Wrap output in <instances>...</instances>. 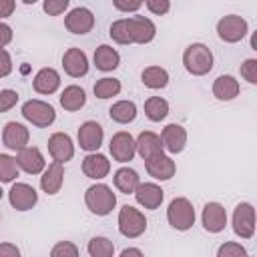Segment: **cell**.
Listing matches in <instances>:
<instances>
[{
    "label": "cell",
    "mask_w": 257,
    "mask_h": 257,
    "mask_svg": "<svg viewBox=\"0 0 257 257\" xmlns=\"http://www.w3.org/2000/svg\"><path fill=\"white\" fill-rule=\"evenodd\" d=\"M112 6L118 12H137L143 8V0H112Z\"/></svg>",
    "instance_id": "obj_42"
},
{
    "label": "cell",
    "mask_w": 257,
    "mask_h": 257,
    "mask_svg": "<svg viewBox=\"0 0 257 257\" xmlns=\"http://www.w3.org/2000/svg\"><path fill=\"white\" fill-rule=\"evenodd\" d=\"M161 141H163V149L169 151L171 155H179L185 151L187 147V128L179 122H171L161 131Z\"/></svg>",
    "instance_id": "obj_15"
},
{
    "label": "cell",
    "mask_w": 257,
    "mask_h": 257,
    "mask_svg": "<svg viewBox=\"0 0 257 257\" xmlns=\"http://www.w3.org/2000/svg\"><path fill=\"white\" fill-rule=\"evenodd\" d=\"M217 257H247V251L237 241H225L217 249Z\"/></svg>",
    "instance_id": "obj_36"
},
{
    "label": "cell",
    "mask_w": 257,
    "mask_h": 257,
    "mask_svg": "<svg viewBox=\"0 0 257 257\" xmlns=\"http://www.w3.org/2000/svg\"><path fill=\"white\" fill-rule=\"evenodd\" d=\"M76 141H78V147L82 151H86V153H98V149H100V145L104 141V131H102V126L96 120H84L78 126Z\"/></svg>",
    "instance_id": "obj_10"
},
{
    "label": "cell",
    "mask_w": 257,
    "mask_h": 257,
    "mask_svg": "<svg viewBox=\"0 0 257 257\" xmlns=\"http://www.w3.org/2000/svg\"><path fill=\"white\" fill-rule=\"evenodd\" d=\"M211 90H213V96H215L217 100L227 102V100H233V98L239 96L241 84H239V80H237L235 76H231V74H221V76H217V78L213 80Z\"/></svg>",
    "instance_id": "obj_25"
},
{
    "label": "cell",
    "mask_w": 257,
    "mask_h": 257,
    "mask_svg": "<svg viewBox=\"0 0 257 257\" xmlns=\"http://www.w3.org/2000/svg\"><path fill=\"white\" fill-rule=\"evenodd\" d=\"M145 114L153 122H161L169 114V102L163 96H149L145 100Z\"/></svg>",
    "instance_id": "obj_32"
},
{
    "label": "cell",
    "mask_w": 257,
    "mask_h": 257,
    "mask_svg": "<svg viewBox=\"0 0 257 257\" xmlns=\"http://www.w3.org/2000/svg\"><path fill=\"white\" fill-rule=\"evenodd\" d=\"M213 52L203 42H193L183 50V66L193 76H205L213 70Z\"/></svg>",
    "instance_id": "obj_1"
},
{
    "label": "cell",
    "mask_w": 257,
    "mask_h": 257,
    "mask_svg": "<svg viewBox=\"0 0 257 257\" xmlns=\"http://www.w3.org/2000/svg\"><path fill=\"white\" fill-rule=\"evenodd\" d=\"M50 257H80V253L72 241H58L50 249Z\"/></svg>",
    "instance_id": "obj_37"
},
{
    "label": "cell",
    "mask_w": 257,
    "mask_h": 257,
    "mask_svg": "<svg viewBox=\"0 0 257 257\" xmlns=\"http://www.w3.org/2000/svg\"><path fill=\"white\" fill-rule=\"evenodd\" d=\"M247 32H249V24L239 14H227L223 18H219V22H217V34L227 44L241 42L247 36Z\"/></svg>",
    "instance_id": "obj_6"
},
{
    "label": "cell",
    "mask_w": 257,
    "mask_h": 257,
    "mask_svg": "<svg viewBox=\"0 0 257 257\" xmlns=\"http://www.w3.org/2000/svg\"><path fill=\"white\" fill-rule=\"evenodd\" d=\"M14 64H12V56L6 48H0V78H6L12 72Z\"/></svg>",
    "instance_id": "obj_43"
},
{
    "label": "cell",
    "mask_w": 257,
    "mask_h": 257,
    "mask_svg": "<svg viewBox=\"0 0 257 257\" xmlns=\"http://www.w3.org/2000/svg\"><path fill=\"white\" fill-rule=\"evenodd\" d=\"M108 151H110V157L116 161V163H131L137 155V147H135V139L131 133L126 131H118L110 137V143H108Z\"/></svg>",
    "instance_id": "obj_8"
},
{
    "label": "cell",
    "mask_w": 257,
    "mask_h": 257,
    "mask_svg": "<svg viewBox=\"0 0 257 257\" xmlns=\"http://www.w3.org/2000/svg\"><path fill=\"white\" fill-rule=\"evenodd\" d=\"M20 169L16 165V157L0 153V183H14Z\"/></svg>",
    "instance_id": "obj_34"
},
{
    "label": "cell",
    "mask_w": 257,
    "mask_h": 257,
    "mask_svg": "<svg viewBox=\"0 0 257 257\" xmlns=\"http://www.w3.org/2000/svg\"><path fill=\"white\" fill-rule=\"evenodd\" d=\"M118 233L126 239H137L147 231V217L133 205H122L118 211Z\"/></svg>",
    "instance_id": "obj_4"
},
{
    "label": "cell",
    "mask_w": 257,
    "mask_h": 257,
    "mask_svg": "<svg viewBox=\"0 0 257 257\" xmlns=\"http://www.w3.org/2000/svg\"><path fill=\"white\" fill-rule=\"evenodd\" d=\"M241 76L249 84H257V58H245L241 62Z\"/></svg>",
    "instance_id": "obj_39"
},
{
    "label": "cell",
    "mask_w": 257,
    "mask_h": 257,
    "mask_svg": "<svg viewBox=\"0 0 257 257\" xmlns=\"http://www.w3.org/2000/svg\"><path fill=\"white\" fill-rule=\"evenodd\" d=\"M112 183H114V187H116L120 193L133 195V193L137 191V187L141 185V177H139V173H137L135 169H131V167H120V169L114 171Z\"/></svg>",
    "instance_id": "obj_28"
},
{
    "label": "cell",
    "mask_w": 257,
    "mask_h": 257,
    "mask_svg": "<svg viewBox=\"0 0 257 257\" xmlns=\"http://www.w3.org/2000/svg\"><path fill=\"white\" fill-rule=\"evenodd\" d=\"M68 0H44L42 2V10L48 14V16H60L68 10Z\"/></svg>",
    "instance_id": "obj_38"
},
{
    "label": "cell",
    "mask_w": 257,
    "mask_h": 257,
    "mask_svg": "<svg viewBox=\"0 0 257 257\" xmlns=\"http://www.w3.org/2000/svg\"><path fill=\"white\" fill-rule=\"evenodd\" d=\"M118 257H145V255H143V251L137 249V247H126V249L120 251Z\"/></svg>",
    "instance_id": "obj_47"
},
{
    "label": "cell",
    "mask_w": 257,
    "mask_h": 257,
    "mask_svg": "<svg viewBox=\"0 0 257 257\" xmlns=\"http://www.w3.org/2000/svg\"><path fill=\"white\" fill-rule=\"evenodd\" d=\"M62 68L70 78L86 76V72H88V56L84 54V50L72 46V48L64 50V54H62Z\"/></svg>",
    "instance_id": "obj_19"
},
{
    "label": "cell",
    "mask_w": 257,
    "mask_h": 257,
    "mask_svg": "<svg viewBox=\"0 0 257 257\" xmlns=\"http://www.w3.org/2000/svg\"><path fill=\"white\" fill-rule=\"evenodd\" d=\"M0 219H2V215H0Z\"/></svg>",
    "instance_id": "obj_50"
},
{
    "label": "cell",
    "mask_w": 257,
    "mask_h": 257,
    "mask_svg": "<svg viewBox=\"0 0 257 257\" xmlns=\"http://www.w3.org/2000/svg\"><path fill=\"white\" fill-rule=\"evenodd\" d=\"M12 38H14L12 28H10L6 22L0 20V48H6V46L12 42Z\"/></svg>",
    "instance_id": "obj_44"
},
{
    "label": "cell",
    "mask_w": 257,
    "mask_h": 257,
    "mask_svg": "<svg viewBox=\"0 0 257 257\" xmlns=\"http://www.w3.org/2000/svg\"><path fill=\"white\" fill-rule=\"evenodd\" d=\"M62 185H64V165L52 161L40 173V189L46 195H56V193H60Z\"/></svg>",
    "instance_id": "obj_22"
},
{
    "label": "cell",
    "mask_w": 257,
    "mask_h": 257,
    "mask_svg": "<svg viewBox=\"0 0 257 257\" xmlns=\"http://www.w3.org/2000/svg\"><path fill=\"white\" fill-rule=\"evenodd\" d=\"M20 112H22V116H24L30 124H34V126H38V128H48V126L56 120L54 106H52L50 102H46V100H40V98H30V100H26V102L22 104Z\"/></svg>",
    "instance_id": "obj_5"
},
{
    "label": "cell",
    "mask_w": 257,
    "mask_h": 257,
    "mask_svg": "<svg viewBox=\"0 0 257 257\" xmlns=\"http://www.w3.org/2000/svg\"><path fill=\"white\" fill-rule=\"evenodd\" d=\"M145 169H147L149 177H153L155 181H169L177 173V165H175L173 157L167 155V153H161V155H155V157L147 159Z\"/></svg>",
    "instance_id": "obj_14"
},
{
    "label": "cell",
    "mask_w": 257,
    "mask_h": 257,
    "mask_svg": "<svg viewBox=\"0 0 257 257\" xmlns=\"http://www.w3.org/2000/svg\"><path fill=\"white\" fill-rule=\"evenodd\" d=\"M14 10H16V2L14 0H0V20L12 16Z\"/></svg>",
    "instance_id": "obj_46"
},
{
    "label": "cell",
    "mask_w": 257,
    "mask_h": 257,
    "mask_svg": "<svg viewBox=\"0 0 257 257\" xmlns=\"http://www.w3.org/2000/svg\"><path fill=\"white\" fill-rule=\"evenodd\" d=\"M2 197H4V191H2V187H0V199H2Z\"/></svg>",
    "instance_id": "obj_48"
},
{
    "label": "cell",
    "mask_w": 257,
    "mask_h": 257,
    "mask_svg": "<svg viewBox=\"0 0 257 257\" xmlns=\"http://www.w3.org/2000/svg\"><path fill=\"white\" fill-rule=\"evenodd\" d=\"M108 116L118 124H128L137 118V104L133 100H116L108 108Z\"/></svg>",
    "instance_id": "obj_30"
},
{
    "label": "cell",
    "mask_w": 257,
    "mask_h": 257,
    "mask_svg": "<svg viewBox=\"0 0 257 257\" xmlns=\"http://www.w3.org/2000/svg\"><path fill=\"white\" fill-rule=\"evenodd\" d=\"M0 257H20V249L14 243H0Z\"/></svg>",
    "instance_id": "obj_45"
},
{
    "label": "cell",
    "mask_w": 257,
    "mask_h": 257,
    "mask_svg": "<svg viewBox=\"0 0 257 257\" xmlns=\"http://www.w3.org/2000/svg\"><path fill=\"white\" fill-rule=\"evenodd\" d=\"M94 90V96L100 98V100H106V98H112V96H118V92L122 90V84L118 78L114 76H102L94 82L92 86Z\"/></svg>",
    "instance_id": "obj_31"
},
{
    "label": "cell",
    "mask_w": 257,
    "mask_h": 257,
    "mask_svg": "<svg viewBox=\"0 0 257 257\" xmlns=\"http://www.w3.org/2000/svg\"><path fill=\"white\" fill-rule=\"evenodd\" d=\"M247 257H251V255H247Z\"/></svg>",
    "instance_id": "obj_49"
},
{
    "label": "cell",
    "mask_w": 257,
    "mask_h": 257,
    "mask_svg": "<svg viewBox=\"0 0 257 257\" xmlns=\"http://www.w3.org/2000/svg\"><path fill=\"white\" fill-rule=\"evenodd\" d=\"M84 205L92 215L106 217L116 207V195L104 183H94L84 191Z\"/></svg>",
    "instance_id": "obj_2"
},
{
    "label": "cell",
    "mask_w": 257,
    "mask_h": 257,
    "mask_svg": "<svg viewBox=\"0 0 257 257\" xmlns=\"http://www.w3.org/2000/svg\"><path fill=\"white\" fill-rule=\"evenodd\" d=\"M64 26L68 32H72L76 36L88 34L94 28V14L84 6H76L64 16Z\"/></svg>",
    "instance_id": "obj_12"
},
{
    "label": "cell",
    "mask_w": 257,
    "mask_h": 257,
    "mask_svg": "<svg viewBox=\"0 0 257 257\" xmlns=\"http://www.w3.org/2000/svg\"><path fill=\"white\" fill-rule=\"evenodd\" d=\"M143 6H145L151 14H155V16H165V14L171 10V2H169V0H145Z\"/></svg>",
    "instance_id": "obj_41"
},
{
    "label": "cell",
    "mask_w": 257,
    "mask_h": 257,
    "mask_svg": "<svg viewBox=\"0 0 257 257\" xmlns=\"http://www.w3.org/2000/svg\"><path fill=\"white\" fill-rule=\"evenodd\" d=\"M32 88L38 94H54L60 88V74L52 66L40 68L32 78Z\"/></svg>",
    "instance_id": "obj_23"
},
{
    "label": "cell",
    "mask_w": 257,
    "mask_h": 257,
    "mask_svg": "<svg viewBox=\"0 0 257 257\" xmlns=\"http://www.w3.org/2000/svg\"><path fill=\"white\" fill-rule=\"evenodd\" d=\"M141 80L147 88L151 90H159V88H165L169 84V72L163 68V66H157V64H151L147 66L143 72H141Z\"/></svg>",
    "instance_id": "obj_29"
},
{
    "label": "cell",
    "mask_w": 257,
    "mask_h": 257,
    "mask_svg": "<svg viewBox=\"0 0 257 257\" xmlns=\"http://www.w3.org/2000/svg\"><path fill=\"white\" fill-rule=\"evenodd\" d=\"M58 100H60V106H62L64 110L74 112V110H80V108L86 104V92H84V88L78 86V84H68V86L60 92Z\"/></svg>",
    "instance_id": "obj_27"
},
{
    "label": "cell",
    "mask_w": 257,
    "mask_h": 257,
    "mask_svg": "<svg viewBox=\"0 0 257 257\" xmlns=\"http://www.w3.org/2000/svg\"><path fill=\"white\" fill-rule=\"evenodd\" d=\"M108 34H110V38H112L116 44H122V46L131 44L126 18H118V20H114V22L110 24V28H108Z\"/></svg>",
    "instance_id": "obj_35"
},
{
    "label": "cell",
    "mask_w": 257,
    "mask_h": 257,
    "mask_svg": "<svg viewBox=\"0 0 257 257\" xmlns=\"http://www.w3.org/2000/svg\"><path fill=\"white\" fill-rule=\"evenodd\" d=\"M18 102V92L12 88H2L0 90V112H6L10 108H14Z\"/></svg>",
    "instance_id": "obj_40"
},
{
    "label": "cell",
    "mask_w": 257,
    "mask_h": 257,
    "mask_svg": "<svg viewBox=\"0 0 257 257\" xmlns=\"http://www.w3.org/2000/svg\"><path fill=\"white\" fill-rule=\"evenodd\" d=\"M48 155L54 163H68L74 157V143L66 133H52L48 137Z\"/></svg>",
    "instance_id": "obj_13"
},
{
    "label": "cell",
    "mask_w": 257,
    "mask_h": 257,
    "mask_svg": "<svg viewBox=\"0 0 257 257\" xmlns=\"http://www.w3.org/2000/svg\"><path fill=\"white\" fill-rule=\"evenodd\" d=\"M195 207L187 197H175L167 207V221L177 231H189L195 225Z\"/></svg>",
    "instance_id": "obj_3"
},
{
    "label": "cell",
    "mask_w": 257,
    "mask_h": 257,
    "mask_svg": "<svg viewBox=\"0 0 257 257\" xmlns=\"http://www.w3.org/2000/svg\"><path fill=\"white\" fill-rule=\"evenodd\" d=\"M86 251L90 257H114V243L108 237L96 235L88 241Z\"/></svg>",
    "instance_id": "obj_33"
},
{
    "label": "cell",
    "mask_w": 257,
    "mask_h": 257,
    "mask_svg": "<svg viewBox=\"0 0 257 257\" xmlns=\"http://www.w3.org/2000/svg\"><path fill=\"white\" fill-rule=\"evenodd\" d=\"M82 173L92 181H102L110 173V161L102 153H88L82 159Z\"/></svg>",
    "instance_id": "obj_21"
},
{
    "label": "cell",
    "mask_w": 257,
    "mask_h": 257,
    "mask_svg": "<svg viewBox=\"0 0 257 257\" xmlns=\"http://www.w3.org/2000/svg\"><path fill=\"white\" fill-rule=\"evenodd\" d=\"M8 201L12 205V209L16 211H30L36 207L38 203V193L32 185L28 183H12L10 191H8Z\"/></svg>",
    "instance_id": "obj_11"
},
{
    "label": "cell",
    "mask_w": 257,
    "mask_h": 257,
    "mask_svg": "<svg viewBox=\"0 0 257 257\" xmlns=\"http://www.w3.org/2000/svg\"><path fill=\"white\" fill-rule=\"evenodd\" d=\"M28 141H30V131L22 122L10 120V122L4 124V128H2V143H4L6 149L18 153L24 147H28Z\"/></svg>",
    "instance_id": "obj_17"
},
{
    "label": "cell",
    "mask_w": 257,
    "mask_h": 257,
    "mask_svg": "<svg viewBox=\"0 0 257 257\" xmlns=\"http://www.w3.org/2000/svg\"><path fill=\"white\" fill-rule=\"evenodd\" d=\"M233 231L239 239H251L255 235V209L251 203H239L231 217Z\"/></svg>",
    "instance_id": "obj_7"
},
{
    "label": "cell",
    "mask_w": 257,
    "mask_h": 257,
    "mask_svg": "<svg viewBox=\"0 0 257 257\" xmlns=\"http://www.w3.org/2000/svg\"><path fill=\"white\" fill-rule=\"evenodd\" d=\"M126 24H128L131 44H149L157 36V26L147 16H139V14L137 16H128Z\"/></svg>",
    "instance_id": "obj_9"
},
{
    "label": "cell",
    "mask_w": 257,
    "mask_h": 257,
    "mask_svg": "<svg viewBox=\"0 0 257 257\" xmlns=\"http://www.w3.org/2000/svg\"><path fill=\"white\" fill-rule=\"evenodd\" d=\"M135 147H137V155H139L143 161H147V159H151V157H155V155L165 153L161 137H159L157 133H153V131H143V133L135 139Z\"/></svg>",
    "instance_id": "obj_24"
},
{
    "label": "cell",
    "mask_w": 257,
    "mask_h": 257,
    "mask_svg": "<svg viewBox=\"0 0 257 257\" xmlns=\"http://www.w3.org/2000/svg\"><path fill=\"white\" fill-rule=\"evenodd\" d=\"M16 165L28 175H40L46 169V159L38 147H24L16 153Z\"/></svg>",
    "instance_id": "obj_16"
},
{
    "label": "cell",
    "mask_w": 257,
    "mask_h": 257,
    "mask_svg": "<svg viewBox=\"0 0 257 257\" xmlns=\"http://www.w3.org/2000/svg\"><path fill=\"white\" fill-rule=\"evenodd\" d=\"M133 195H135L137 203L143 209H149V211L159 209L161 203H163V199H165V191L157 183H141Z\"/></svg>",
    "instance_id": "obj_20"
},
{
    "label": "cell",
    "mask_w": 257,
    "mask_h": 257,
    "mask_svg": "<svg viewBox=\"0 0 257 257\" xmlns=\"http://www.w3.org/2000/svg\"><path fill=\"white\" fill-rule=\"evenodd\" d=\"M92 62L100 72H112L114 68H118L120 64V54L116 48L108 46V44H100L94 48L92 54Z\"/></svg>",
    "instance_id": "obj_26"
},
{
    "label": "cell",
    "mask_w": 257,
    "mask_h": 257,
    "mask_svg": "<svg viewBox=\"0 0 257 257\" xmlns=\"http://www.w3.org/2000/svg\"><path fill=\"white\" fill-rule=\"evenodd\" d=\"M201 223H203L205 231H209V233H221L227 227V211H225V207L221 203H217V201H209L203 207Z\"/></svg>",
    "instance_id": "obj_18"
}]
</instances>
